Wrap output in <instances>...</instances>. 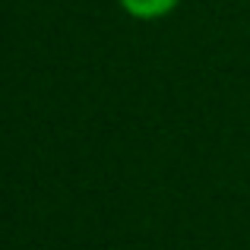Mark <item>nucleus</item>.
Here are the masks:
<instances>
[{"label": "nucleus", "mask_w": 250, "mask_h": 250, "mask_svg": "<svg viewBox=\"0 0 250 250\" xmlns=\"http://www.w3.org/2000/svg\"><path fill=\"white\" fill-rule=\"evenodd\" d=\"M124 6V13H130L133 19H143V22H152V19H162L168 13L177 10L181 0H117Z\"/></svg>", "instance_id": "1"}]
</instances>
